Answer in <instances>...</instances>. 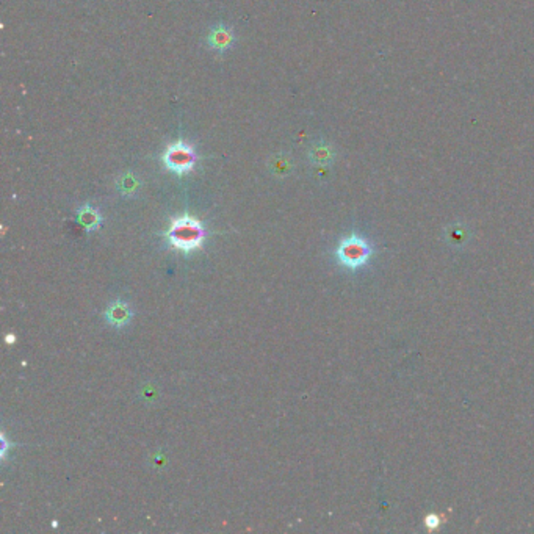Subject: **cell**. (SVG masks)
<instances>
[{"mask_svg": "<svg viewBox=\"0 0 534 534\" xmlns=\"http://www.w3.org/2000/svg\"><path fill=\"white\" fill-rule=\"evenodd\" d=\"M373 249L370 243L362 239V237L351 234L346 239L340 241V245L335 249L337 260L348 269H358L364 267L370 260Z\"/></svg>", "mask_w": 534, "mask_h": 534, "instance_id": "7a4b0ae2", "label": "cell"}, {"mask_svg": "<svg viewBox=\"0 0 534 534\" xmlns=\"http://www.w3.org/2000/svg\"><path fill=\"white\" fill-rule=\"evenodd\" d=\"M307 155L311 163L316 164V167H326V164H331L335 158L334 149L331 148V144L326 141L315 143L314 146L309 149Z\"/></svg>", "mask_w": 534, "mask_h": 534, "instance_id": "52a82bcc", "label": "cell"}, {"mask_svg": "<svg viewBox=\"0 0 534 534\" xmlns=\"http://www.w3.org/2000/svg\"><path fill=\"white\" fill-rule=\"evenodd\" d=\"M206 43L210 50L218 52V54H226L227 50L234 48L235 33L227 25H216V27L209 31Z\"/></svg>", "mask_w": 534, "mask_h": 534, "instance_id": "277c9868", "label": "cell"}, {"mask_svg": "<svg viewBox=\"0 0 534 534\" xmlns=\"http://www.w3.org/2000/svg\"><path fill=\"white\" fill-rule=\"evenodd\" d=\"M425 524L428 525V526H430V528H437V525H439V519H437V516H434V514H430V516H428L426 517V520H425Z\"/></svg>", "mask_w": 534, "mask_h": 534, "instance_id": "8fae6325", "label": "cell"}, {"mask_svg": "<svg viewBox=\"0 0 534 534\" xmlns=\"http://www.w3.org/2000/svg\"><path fill=\"white\" fill-rule=\"evenodd\" d=\"M269 169H272V173L278 177L287 176L290 174V171L293 169L292 158L287 155H276L273 157V160L269 162Z\"/></svg>", "mask_w": 534, "mask_h": 534, "instance_id": "9c48e42d", "label": "cell"}, {"mask_svg": "<svg viewBox=\"0 0 534 534\" xmlns=\"http://www.w3.org/2000/svg\"><path fill=\"white\" fill-rule=\"evenodd\" d=\"M196 163V153L190 144L183 141L173 143L164 150L163 154V164L168 171L177 176H183L190 173L195 168Z\"/></svg>", "mask_w": 534, "mask_h": 534, "instance_id": "3957f363", "label": "cell"}, {"mask_svg": "<svg viewBox=\"0 0 534 534\" xmlns=\"http://www.w3.org/2000/svg\"><path fill=\"white\" fill-rule=\"evenodd\" d=\"M445 239L453 248H461L467 245V241L470 240V232L464 224L454 223L445 229Z\"/></svg>", "mask_w": 534, "mask_h": 534, "instance_id": "ba28073f", "label": "cell"}, {"mask_svg": "<svg viewBox=\"0 0 534 534\" xmlns=\"http://www.w3.org/2000/svg\"><path fill=\"white\" fill-rule=\"evenodd\" d=\"M132 316H134V312H132V309L129 307L127 302H124L121 300H116L111 302V304L105 309L104 312V318L107 320V323L110 326L113 328H124L127 326Z\"/></svg>", "mask_w": 534, "mask_h": 534, "instance_id": "5b68a950", "label": "cell"}, {"mask_svg": "<svg viewBox=\"0 0 534 534\" xmlns=\"http://www.w3.org/2000/svg\"><path fill=\"white\" fill-rule=\"evenodd\" d=\"M206 237L207 232L202 223L190 215H182L179 218L171 220L169 227L164 232L168 245L185 255L197 251L206 241Z\"/></svg>", "mask_w": 534, "mask_h": 534, "instance_id": "6da1fadb", "label": "cell"}, {"mask_svg": "<svg viewBox=\"0 0 534 534\" xmlns=\"http://www.w3.org/2000/svg\"><path fill=\"white\" fill-rule=\"evenodd\" d=\"M5 342H6V344H8V345H13V344H15V342H16V337H15V335H13V334H6V335H5Z\"/></svg>", "mask_w": 534, "mask_h": 534, "instance_id": "4fadbf2b", "label": "cell"}, {"mask_svg": "<svg viewBox=\"0 0 534 534\" xmlns=\"http://www.w3.org/2000/svg\"><path fill=\"white\" fill-rule=\"evenodd\" d=\"M6 450H8V444H6V439H5V436H2V451H0V456L5 458Z\"/></svg>", "mask_w": 534, "mask_h": 534, "instance_id": "7c38bea8", "label": "cell"}, {"mask_svg": "<svg viewBox=\"0 0 534 534\" xmlns=\"http://www.w3.org/2000/svg\"><path fill=\"white\" fill-rule=\"evenodd\" d=\"M77 221L87 232H94V230L101 227L102 215L93 206L85 204V206L77 210Z\"/></svg>", "mask_w": 534, "mask_h": 534, "instance_id": "8992f818", "label": "cell"}, {"mask_svg": "<svg viewBox=\"0 0 534 534\" xmlns=\"http://www.w3.org/2000/svg\"><path fill=\"white\" fill-rule=\"evenodd\" d=\"M138 188H140V181L132 173H126L120 177L118 181V190L122 196H134Z\"/></svg>", "mask_w": 534, "mask_h": 534, "instance_id": "30bf717a", "label": "cell"}]
</instances>
